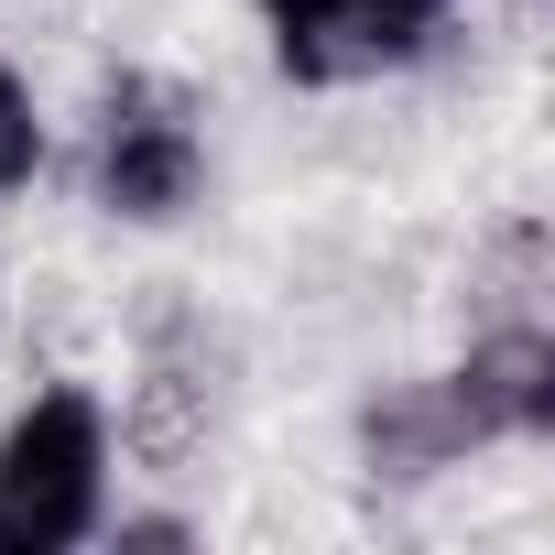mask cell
I'll use <instances>...</instances> for the list:
<instances>
[{
    "instance_id": "1",
    "label": "cell",
    "mask_w": 555,
    "mask_h": 555,
    "mask_svg": "<svg viewBox=\"0 0 555 555\" xmlns=\"http://www.w3.org/2000/svg\"><path fill=\"white\" fill-rule=\"evenodd\" d=\"M120 338H131V382L109 403L120 468H142V479L175 490V479L207 468V447L229 425V338H218L207 295H185V284H131Z\"/></svg>"
},
{
    "instance_id": "2",
    "label": "cell",
    "mask_w": 555,
    "mask_h": 555,
    "mask_svg": "<svg viewBox=\"0 0 555 555\" xmlns=\"http://www.w3.org/2000/svg\"><path fill=\"white\" fill-rule=\"evenodd\" d=\"M120 501V436L99 382H34L0 414V555H77Z\"/></svg>"
},
{
    "instance_id": "3",
    "label": "cell",
    "mask_w": 555,
    "mask_h": 555,
    "mask_svg": "<svg viewBox=\"0 0 555 555\" xmlns=\"http://www.w3.org/2000/svg\"><path fill=\"white\" fill-rule=\"evenodd\" d=\"M88 207L109 229H185L218 185V142H207V99L164 66H109L88 99V142H77Z\"/></svg>"
},
{
    "instance_id": "4",
    "label": "cell",
    "mask_w": 555,
    "mask_h": 555,
    "mask_svg": "<svg viewBox=\"0 0 555 555\" xmlns=\"http://www.w3.org/2000/svg\"><path fill=\"white\" fill-rule=\"evenodd\" d=\"M468 12L479 0H272L261 44H272V77L284 88L338 99V88H382V77L436 66L468 34Z\"/></svg>"
},
{
    "instance_id": "5",
    "label": "cell",
    "mask_w": 555,
    "mask_h": 555,
    "mask_svg": "<svg viewBox=\"0 0 555 555\" xmlns=\"http://www.w3.org/2000/svg\"><path fill=\"white\" fill-rule=\"evenodd\" d=\"M468 457H490V447H479V425L457 403V371H392V382H371L349 403V468L371 490H436Z\"/></svg>"
},
{
    "instance_id": "6",
    "label": "cell",
    "mask_w": 555,
    "mask_h": 555,
    "mask_svg": "<svg viewBox=\"0 0 555 555\" xmlns=\"http://www.w3.org/2000/svg\"><path fill=\"white\" fill-rule=\"evenodd\" d=\"M457 403L490 457H533L555 436V317H490L457 338Z\"/></svg>"
},
{
    "instance_id": "7",
    "label": "cell",
    "mask_w": 555,
    "mask_h": 555,
    "mask_svg": "<svg viewBox=\"0 0 555 555\" xmlns=\"http://www.w3.org/2000/svg\"><path fill=\"white\" fill-rule=\"evenodd\" d=\"M490 317H555V229L533 207L490 218L468 240V272H457V327H490Z\"/></svg>"
},
{
    "instance_id": "8",
    "label": "cell",
    "mask_w": 555,
    "mask_h": 555,
    "mask_svg": "<svg viewBox=\"0 0 555 555\" xmlns=\"http://www.w3.org/2000/svg\"><path fill=\"white\" fill-rule=\"evenodd\" d=\"M55 175V109H44V88L0 55V207L12 196H34Z\"/></svg>"
},
{
    "instance_id": "9",
    "label": "cell",
    "mask_w": 555,
    "mask_h": 555,
    "mask_svg": "<svg viewBox=\"0 0 555 555\" xmlns=\"http://www.w3.org/2000/svg\"><path fill=\"white\" fill-rule=\"evenodd\" d=\"M99 544H109V555H185V544H207V522L175 512V501H109Z\"/></svg>"
},
{
    "instance_id": "10",
    "label": "cell",
    "mask_w": 555,
    "mask_h": 555,
    "mask_svg": "<svg viewBox=\"0 0 555 555\" xmlns=\"http://www.w3.org/2000/svg\"><path fill=\"white\" fill-rule=\"evenodd\" d=\"M250 12H272V0H250Z\"/></svg>"
}]
</instances>
